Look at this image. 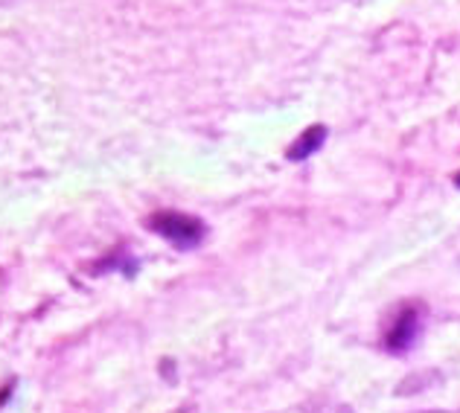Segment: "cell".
<instances>
[{
  "label": "cell",
  "mask_w": 460,
  "mask_h": 413,
  "mask_svg": "<svg viewBox=\"0 0 460 413\" xmlns=\"http://www.w3.org/2000/svg\"><path fill=\"white\" fill-rule=\"evenodd\" d=\"M417 335H420V309L405 306L394 318L391 330H387L385 344H387V349H394V352H405L408 347H414Z\"/></svg>",
  "instance_id": "2"
},
{
  "label": "cell",
  "mask_w": 460,
  "mask_h": 413,
  "mask_svg": "<svg viewBox=\"0 0 460 413\" xmlns=\"http://www.w3.org/2000/svg\"><path fill=\"white\" fill-rule=\"evenodd\" d=\"M149 227L155 230L157 236L172 242V245L181 248V250L196 248L199 242L204 239V224L199 222V218L184 215V213H155L149 218Z\"/></svg>",
  "instance_id": "1"
},
{
  "label": "cell",
  "mask_w": 460,
  "mask_h": 413,
  "mask_svg": "<svg viewBox=\"0 0 460 413\" xmlns=\"http://www.w3.org/2000/svg\"><path fill=\"white\" fill-rule=\"evenodd\" d=\"M326 137V128L323 126H312L306 128L304 135L297 137V143L288 149V161H306L309 154H314V149H321V143Z\"/></svg>",
  "instance_id": "3"
},
{
  "label": "cell",
  "mask_w": 460,
  "mask_h": 413,
  "mask_svg": "<svg viewBox=\"0 0 460 413\" xmlns=\"http://www.w3.org/2000/svg\"><path fill=\"white\" fill-rule=\"evenodd\" d=\"M429 413H438V410H429Z\"/></svg>",
  "instance_id": "4"
}]
</instances>
